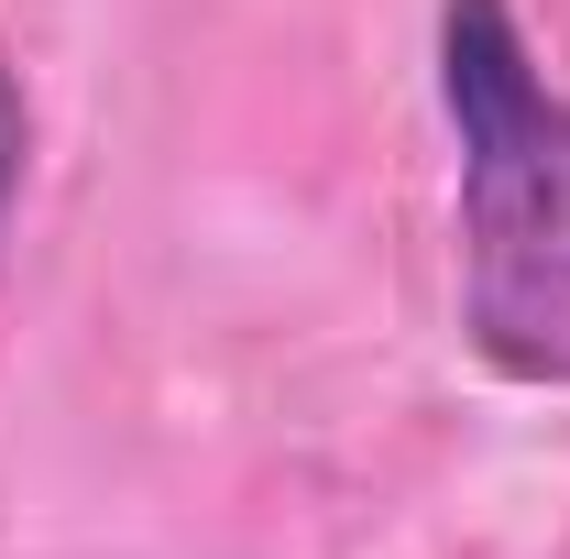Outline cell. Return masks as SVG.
I'll list each match as a JSON object with an SVG mask.
<instances>
[{"label":"cell","mask_w":570,"mask_h":559,"mask_svg":"<svg viewBox=\"0 0 570 559\" xmlns=\"http://www.w3.org/2000/svg\"><path fill=\"white\" fill-rule=\"evenodd\" d=\"M439 110L461 143V330L483 373L570 395V99L515 0H439Z\"/></svg>","instance_id":"cell-1"},{"label":"cell","mask_w":570,"mask_h":559,"mask_svg":"<svg viewBox=\"0 0 570 559\" xmlns=\"http://www.w3.org/2000/svg\"><path fill=\"white\" fill-rule=\"evenodd\" d=\"M22 154H33V99L0 56V231H11V198H22Z\"/></svg>","instance_id":"cell-2"}]
</instances>
